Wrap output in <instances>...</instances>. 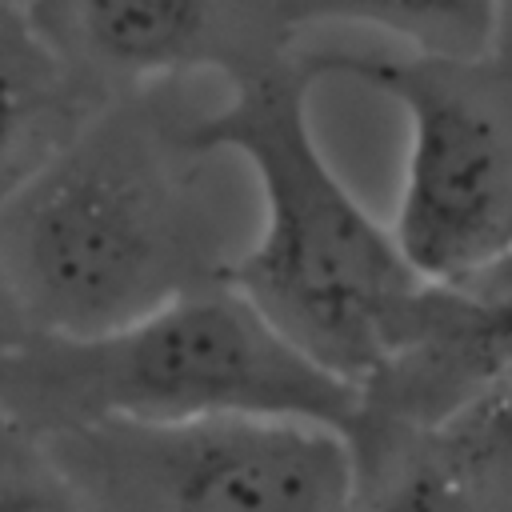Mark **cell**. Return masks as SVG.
Instances as JSON below:
<instances>
[{
    "instance_id": "1",
    "label": "cell",
    "mask_w": 512,
    "mask_h": 512,
    "mask_svg": "<svg viewBox=\"0 0 512 512\" xmlns=\"http://www.w3.org/2000/svg\"><path fill=\"white\" fill-rule=\"evenodd\" d=\"M192 116L180 84L104 100L0 204V272L32 332H112L228 276Z\"/></svg>"
},
{
    "instance_id": "2",
    "label": "cell",
    "mask_w": 512,
    "mask_h": 512,
    "mask_svg": "<svg viewBox=\"0 0 512 512\" xmlns=\"http://www.w3.org/2000/svg\"><path fill=\"white\" fill-rule=\"evenodd\" d=\"M320 80L316 52H288L196 112L192 140L240 156L260 184V232L224 280L300 352L364 388L404 340L424 276L328 164L312 128Z\"/></svg>"
},
{
    "instance_id": "3",
    "label": "cell",
    "mask_w": 512,
    "mask_h": 512,
    "mask_svg": "<svg viewBox=\"0 0 512 512\" xmlns=\"http://www.w3.org/2000/svg\"><path fill=\"white\" fill-rule=\"evenodd\" d=\"M0 408L40 436L204 416H288L352 436L360 388L220 280L112 332H32L0 364Z\"/></svg>"
},
{
    "instance_id": "4",
    "label": "cell",
    "mask_w": 512,
    "mask_h": 512,
    "mask_svg": "<svg viewBox=\"0 0 512 512\" xmlns=\"http://www.w3.org/2000/svg\"><path fill=\"white\" fill-rule=\"evenodd\" d=\"M324 80L388 96L408 124L392 236L424 280L512 252V56L316 52Z\"/></svg>"
},
{
    "instance_id": "5",
    "label": "cell",
    "mask_w": 512,
    "mask_h": 512,
    "mask_svg": "<svg viewBox=\"0 0 512 512\" xmlns=\"http://www.w3.org/2000/svg\"><path fill=\"white\" fill-rule=\"evenodd\" d=\"M96 512H352V436L288 416L92 424L44 436Z\"/></svg>"
},
{
    "instance_id": "6",
    "label": "cell",
    "mask_w": 512,
    "mask_h": 512,
    "mask_svg": "<svg viewBox=\"0 0 512 512\" xmlns=\"http://www.w3.org/2000/svg\"><path fill=\"white\" fill-rule=\"evenodd\" d=\"M44 40L96 100L212 72L228 84L284 60L280 0H24Z\"/></svg>"
},
{
    "instance_id": "7",
    "label": "cell",
    "mask_w": 512,
    "mask_h": 512,
    "mask_svg": "<svg viewBox=\"0 0 512 512\" xmlns=\"http://www.w3.org/2000/svg\"><path fill=\"white\" fill-rule=\"evenodd\" d=\"M508 380L512 252L452 280H424L404 340L360 388L352 440L432 428L472 396Z\"/></svg>"
},
{
    "instance_id": "8",
    "label": "cell",
    "mask_w": 512,
    "mask_h": 512,
    "mask_svg": "<svg viewBox=\"0 0 512 512\" xmlns=\"http://www.w3.org/2000/svg\"><path fill=\"white\" fill-rule=\"evenodd\" d=\"M24 0H0V204L100 108Z\"/></svg>"
},
{
    "instance_id": "9",
    "label": "cell",
    "mask_w": 512,
    "mask_h": 512,
    "mask_svg": "<svg viewBox=\"0 0 512 512\" xmlns=\"http://www.w3.org/2000/svg\"><path fill=\"white\" fill-rule=\"evenodd\" d=\"M280 8L292 32L360 24L420 56H484L500 36V0H280Z\"/></svg>"
},
{
    "instance_id": "10",
    "label": "cell",
    "mask_w": 512,
    "mask_h": 512,
    "mask_svg": "<svg viewBox=\"0 0 512 512\" xmlns=\"http://www.w3.org/2000/svg\"><path fill=\"white\" fill-rule=\"evenodd\" d=\"M352 448L360 468L352 512H488L424 428L356 436Z\"/></svg>"
},
{
    "instance_id": "11",
    "label": "cell",
    "mask_w": 512,
    "mask_h": 512,
    "mask_svg": "<svg viewBox=\"0 0 512 512\" xmlns=\"http://www.w3.org/2000/svg\"><path fill=\"white\" fill-rule=\"evenodd\" d=\"M424 432L488 512H512V380L472 396Z\"/></svg>"
},
{
    "instance_id": "12",
    "label": "cell",
    "mask_w": 512,
    "mask_h": 512,
    "mask_svg": "<svg viewBox=\"0 0 512 512\" xmlns=\"http://www.w3.org/2000/svg\"><path fill=\"white\" fill-rule=\"evenodd\" d=\"M0 512H96L52 444L0 408Z\"/></svg>"
},
{
    "instance_id": "13",
    "label": "cell",
    "mask_w": 512,
    "mask_h": 512,
    "mask_svg": "<svg viewBox=\"0 0 512 512\" xmlns=\"http://www.w3.org/2000/svg\"><path fill=\"white\" fill-rule=\"evenodd\" d=\"M28 336H32V324H28L24 312L16 308V300H12L8 284H4V272H0V364H4Z\"/></svg>"
},
{
    "instance_id": "14",
    "label": "cell",
    "mask_w": 512,
    "mask_h": 512,
    "mask_svg": "<svg viewBox=\"0 0 512 512\" xmlns=\"http://www.w3.org/2000/svg\"><path fill=\"white\" fill-rule=\"evenodd\" d=\"M496 48L504 56H512V0H500V36H496Z\"/></svg>"
}]
</instances>
